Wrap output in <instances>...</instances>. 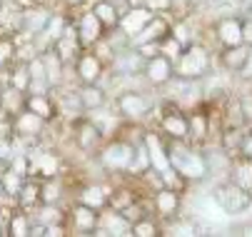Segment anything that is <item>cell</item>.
<instances>
[{
	"label": "cell",
	"instance_id": "cell-1",
	"mask_svg": "<svg viewBox=\"0 0 252 237\" xmlns=\"http://www.w3.org/2000/svg\"><path fill=\"white\" fill-rule=\"evenodd\" d=\"M167 157H170V167H175V173H180L183 178H195V180H200V178L205 175V162H202V157L195 155V152L188 150V148L175 145Z\"/></svg>",
	"mask_w": 252,
	"mask_h": 237
},
{
	"label": "cell",
	"instance_id": "cell-2",
	"mask_svg": "<svg viewBox=\"0 0 252 237\" xmlns=\"http://www.w3.org/2000/svg\"><path fill=\"white\" fill-rule=\"evenodd\" d=\"M212 197H215V202L230 215V212H242V210H247V205H250V195H247V190L245 187H240V185H222V187H218L212 192Z\"/></svg>",
	"mask_w": 252,
	"mask_h": 237
},
{
	"label": "cell",
	"instance_id": "cell-3",
	"mask_svg": "<svg viewBox=\"0 0 252 237\" xmlns=\"http://www.w3.org/2000/svg\"><path fill=\"white\" fill-rule=\"evenodd\" d=\"M205 67H207V55L202 48H190L183 58L177 60V75H183V78H197L205 73Z\"/></svg>",
	"mask_w": 252,
	"mask_h": 237
},
{
	"label": "cell",
	"instance_id": "cell-4",
	"mask_svg": "<svg viewBox=\"0 0 252 237\" xmlns=\"http://www.w3.org/2000/svg\"><path fill=\"white\" fill-rule=\"evenodd\" d=\"M150 18H153V10L150 8H132L127 15H123L118 20V25H120V30L125 32V35L132 38V35H137V32L150 23Z\"/></svg>",
	"mask_w": 252,
	"mask_h": 237
},
{
	"label": "cell",
	"instance_id": "cell-5",
	"mask_svg": "<svg viewBox=\"0 0 252 237\" xmlns=\"http://www.w3.org/2000/svg\"><path fill=\"white\" fill-rule=\"evenodd\" d=\"M102 28L105 25L100 23V18L95 13H85L80 18V25H78V40H80V45H95L100 40V35H102Z\"/></svg>",
	"mask_w": 252,
	"mask_h": 237
},
{
	"label": "cell",
	"instance_id": "cell-6",
	"mask_svg": "<svg viewBox=\"0 0 252 237\" xmlns=\"http://www.w3.org/2000/svg\"><path fill=\"white\" fill-rule=\"evenodd\" d=\"M132 148L130 145H125V143H113L110 148H107L105 152H102V162L107 165V167H115V170H125V167H130V162H132Z\"/></svg>",
	"mask_w": 252,
	"mask_h": 237
},
{
	"label": "cell",
	"instance_id": "cell-7",
	"mask_svg": "<svg viewBox=\"0 0 252 237\" xmlns=\"http://www.w3.org/2000/svg\"><path fill=\"white\" fill-rule=\"evenodd\" d=\"M58 157L50 152H32L30 162H28V173L30 175H45V178H55L58 173Z\"/></svg>",
	"mask_w": 252,
	"mask_h": 237
},
{
	"label": "cell",
	"instance_id": "cell-8",
	"mask_svg": "<svg viewBox=\"0 0 252 237\" xmlns=\"http://www.w3.org/2000/svg\"><path fill=\"white\" fill-rule=\"evenodd\" d=\"M145 150H148V157H150V167H155V173H165L170 167V157L162 150V143H160L158 135H148L145 138Z\"/></svg>",
	"mask_w": 252,
	"mask_h": 237
},
{
	"label": "cell",
	"instance_id": "cell-9",
	"mask_svg": "<svg viewBox=\"0 0 252 237\" xmlns=\"http://www.w3.org/2000/svg\"><path fill=\"white\" fill-rule=\"evenodd\" d=\"M165 32H167L165 20H160V18H150V23L142 28L137 35H132V45H145V43L160 40V38H165Z\"/></svg>",
	"mask_w": 252,
	"mask_h": 237
},
{
	"label": "cell",
	"instance_id": "cell-10",
	"mask_svg": "<svg viewBox=\"0 0 252 237\" xmlns=\"http://www.w3.org/2000/svg\"><path fill=\"white\" fill-rule=\"evenodd\" d=\"M145 73H148V78H150L155 85H162V83H167L170 75H172V65H170V60H167L165 55H155L153 60H148Z\"/></svg>",
	"mask_w": 252,
	"mask_h": 237
},
{
	"label": "cell",
	"instance_id": "cell-11",
	"mask_svg": "<svg viewBox=\"0 0 252 237\" xmlns=\"http://www.w3.org/2000/svg\"><path fill=\"white\" fill-rule=\"evenodd\" d=\"M97 227H102L100 230L102 235H123V232H127L130 222L125 220V215L120 210H115V212L110 210V212L102 215V220H97Z\"/></svg>",
	"mask_w": 252,
	"mask_h": 237
},
{
	"label": "cell",
	"instance_id": "cell-12",
	"mask_svg": "<svg viewBox=\"0 0 252 237\" xmlns=\"http://www.w3.org/2000/svg\"><path fill=\"white\" fill-rule=\"evenodd\" d=\"M13 130H15L18 135H38V132L43 130V118L25 108V110L18 115V120L13 122Z\"/></svg>",
	"mask_w": 252,
	"mask_h": 237
},
{
	"label": "cell",
	"instance_id": "cell-13",
	"mask_svg": "<svg viewBox=\"0 0 252 237\" xmlns=\"http://www.w3.org/2000/svg\"><path fill=\"white\" fill-rule=\"evenodd\" d=\"M120 110L130 118H142L148 110H150V103L142 95H135V92H125L120 97Z\"/></svg>",
	"mask_w": 252,
	"mask_h": 237
},
{
	"label": "cell",
	"instance_id": "cell-14",
	"mask_svg": "<svg viewBox=\"0 0 252 237\" xmlns=\"http://www.w3.org/2000/svg\"><path fill=\"white\" fill-rule=\"evenodd\" d=\"M28 75H30V90L32 92H45L50 88L48 75H45V65H43L40 58H32L28 62Z\"/></svg>",
	"mask_w": 252,
	"mask_h": 237
},
{
	"label": "cell",
	"instance_id": "cell-15",
	"mask_svg": "<svg viewBox=\"0 0 252 237\" xmlns=\"http://www.w3.org/2000/svg\"><path fill=\"white\" fill-rule=\"evenodd\" d=\"M102 73V62L97 55H83L80 62H78V75L85 80V83H95Z\"/></svg>",
	"mask_w": 252,
	"mask_h": 237
},
{
	"label": "cell",
	"instance_id": "cell-16",
	"mask_svg": "<svg viewBox=\"0 0 252 237\" xmlns=\"http://www.w3.org/2000/svg\"><path fill=\"white\" fill-rule=\"evenodd\" d=\"M73 220H75V227H78L80 232H93V230L97 227V212H95L93 207L83 205V202L73 210Z\"/></svg>",
	"mask_w": 252,
	"mask_h": 237
},
{
	"label": "cell",
	"instance_id": "cell-17",
	"mask_svg": "<svg viewBox=\"0 0 252 237\" xmlns=\"http://www.w3.org/2000/svg\"><path fill=\"white\" fill-rule=\"evenodd\" d=\"M197 212H200V217L207 220V222H222V220L227 217V212L218 205V202H215V197L200 200V202H197Z\"/></svg>",
	"mask_w": 252,
	"mask_h": 237
},
{
	"label": "cell",
	"instance_id": "cell-18",
	"mask_svg": "<svg viewBox=\"0 0 252 237\" xmlns=\"http://www.w3.org/2000/svg\"><path fill=\"white\" fill-rule=\"evenodd\" d=\"M220 38H222V43L227 45V48H232V45H240L242 43V23L240 20H222L220 23Z\"/></svg>",
	"mask_w": 252,
	"mask_h": 237
},
{
	"label": "cell",
	"instance_id": "cell-19",
	"mask_svg": "<svg viewBox=\"0 0 252 237\" xmlns=\"http://www.w3.org/2000/svg\"><path fill=\"white\" fill-rule=\"evenodd\" d=\"M78 95H80L83 108H90V110H97V108H102V103H105V92H102L97 85H93V83H88Z\"/></svg>",
	"mask_w": 252,
	"mask_h": 237
},
{
	"label": "cell",
	"instance_id": "cell-20",
	"mask_svg": "<svg viewBox=\"0 0 252 237\" xmlns=\"http://www.w3.org/2000/svg\"><path fill=\"white\" fill-rule=\"evenodd\" d=\"M25 108L32 110L35 115H40L43 120H48L53 115V105H50V100L45 97V92H32L28 100H25Z\"/></svg>",
	"mask_w": 252,
	"mask_h": 237
},
{
	"label": "cell",
	"instance_id": "cell-21",
	"mask_svg": "<svg viewBox=\"0 0 252 237\" xmlns=\"http://www.w3.org/2000/svg\"><path fill=\"white\" fill-rule=\"evenodd\" d=\"M40 60H43V65H45V75H48V83H50V85L60 83V62H63V58H60L55 50H50V53H45Z\"/></svg>",
	"mask_w": 252,
	"mask_h": 237
},
{
	"label": "cell",
	"instance_id": "cell-22",
	"mask_svg": "<svg viewBox=\"0 0 252 237\" xmlns=\"http://www.w3.org/2000/svg\"><path fill=\"white\" fill-rule=\"evenodd\" d=\"M162 127L172 135V138H183V135L188 132V122H185V118L180 113H167L162 118Z\"/></svg>",
	"mask_w": 252,
	"mask_h": 237
},
{
	"label": "cell",
	"instance_id": "cell-23",
	"mask_svg": "<svg viewBox=\"0 0 252 237\" xmlns=\"http://www.w3.org/2000/svg\"><path fill=\"white\" fill-rule=\"evenodd\" d=\"M97 140H100V130L95 127V122H83L80 130H78V143L85 150H90V148L97 145Z\"/></svg>",
	"mask_w": 252,
	"mask_h": 237
},
{
	"label": "cell",
	"instance_id": "cell-24",
	"mask_svg": "<svg viewBox=\"0 0 252 237\" xmlns=\"http://www.w3.org/2000/svg\"><path fill=\"white\" fill-rule=\"evenodd\" d=\"M80 202H83V205H88V207H93V210H100V207L105 205V192H102V187H97V185L85 187L83 195H80Z\"/></svg>",
	"mask_w": 252,
	"mask_h": 237
},
{
	"label": "cell",
	"instance_id": "cell-25",
	"mask_svg": "<svg viewBox=\"0 0 252 237\" xmlns=\"http://www.w3.org/2000/svg\"><path fill=\"white\" fill-rule=\"evenodd\" d=\"M23 105H25L23 90H18V88L10 85V88L3 92V103H0V108H5L8 113H15V110H23Z\"/></svg>",
	"mask_w": 252,
	"mask_h": 237
},
{
	"label": "cell",
	"instance_id": "cell-26",
	"mask_svg": "<svg viewBox=\"0 0 252 237\" xmlns=\"http://www.w3.org/2000/svg\"><path fill=\"white\" fill-rule=\"evenodd\" d=\"M23 20H25V28H28L30 32H43L45 25H48V20H50V15H48L45 10H30Z\"/></svg>",
	"mask_w": 252,
	"mask_h": 237
},
{
	"label": "cell",
	"instance_id": "cell-27",
	"mask_svg": "<svg viewBox=\"0 0 252 237\" xmlns=\"http://www.w3.org/2000/svg\"><path fill=\"white\" fill-rule=\"evenodd\" d=\"M177 205H180V200H177V195L172 190H160L158 192V210L162 215H172L177 210Z\"/></svg>",
	"mask_w": 252,
	"mask_h": 237
},
{
	"label": "cell",
	"instance_id": "cell-28",
	"mask_svg": "<svg viewBox=\"0 0 252 237\" xmlns=\"http://www.w3.org/2000/svg\"><path fill=\"white\" fill-rule=\"evenodd\" d=\"M23 178L25 175H20V173H15V170H5V175L0 178V182H3V192L5 195H18L20 192V187H23Z\"/></svg>",
	"mask_w": 252,
	"mask_h": 237
},
{
	"label": "cell",
	"instance_id": "cell-29",
	"mask_svg": "<svg viewBox=\"0 0 252 237\" xmlns=\"http://www.w3.org/2000/svg\"><path fill=\"white\" fill-rule=\"evenodd\" d=\"M5 225H8V232H10L13 237H25V235H30L28 217H25L23 212H13V215H10V220H8Z\"/></svg>",
	"mask_w": 252,
	"mask_h": 237
},
{
	"label": "cell",
	"instance_id": "cell-30",
	"mask_svg": "<svg viewBox=\"0 0 252 237\" xmlns=\"http://www.w3.org/2000/svg\"><path fill=\"white\" fill-rule=\"evenodd\" d=\"M93 13L100 18L102 25H118V20H120V15H118V10H115L113 3H97Z\"/></svg>",
	"mask_w": 252,
	"mask_h": 237
},
{
	"label": "cell",
	"instance_id": "cell-31",
	"mask_svg": "<svg viewBox=\"0 0 252 237\" xmlns=\"http://www.w3.org/2000/svg\"><path fill=\"white\" fill-rule=\"evenodd\" d=\"M18 197H20V205H23V207L35 205V200H40V185H38V182H23Z\"/></svg>",
	"mask_w": 252,
	"mask_h": 237
},
{
	"label": "cell",
	"instance_id": "cell-32",
	"mask_svg": "<svg viewBox=\"0 0 252 237\" xmlns=\"http://www.w3.org/2000/svg\"><path fill=\"white\" fill-rule=\"evenodd\" d=\"M232 180H235V185L252 190V162H240L232 173Z\"/></svg>",
	"mask_w": 252,
	"mask_h": 237
},
{
	"label": "cell",
	"instance_id": "cell-33",
	"mask_svg": "<svg viewBox=\"0 0 252 237\" xmlns=\"http://www.w3.org/2000/svg\"><path fill=\"white\" fill-rule=\"evenodd\" d=\"M55 222H63V215L60 210H55L53 202H43V207L38 210V225H55Z\"/></svg>",
	"mask_w": 252,
	"mask_h": 237
},
{
	"label": "cell",
	"instance_id": "cell-34",
	"mask_svg": "<svg viewBox=\"0 0 252 237\" xmlns=\"http://www.w3.org/2000/svg\"><path fill=\"white\" fill-rule=\"evenodd\" d=\"M247 48L240 43V45H232L230 48V53L225 55V62H227V67H242L245 65V60H247Z\"/></svg>",
	"mask_w": 252,
	"mask_h": 237
},
{
	"label": "cell",
	"instance_id": "cell-35",
	"mask_svg": "<svg viewBox=\"0 0 252 237\" xmlns=\"http://www.w3.org/2000/svg\"><path fill=\"white\" fill-rule=\"evenodd\" d=\"M10 83H13V88H18V90H28L30 88V75H28V65H18L15 70H13V78H10Z\"/></svg>",
	"mask_w": 252,
	"mask_h": 237
},
{
	"label": "cell",
	"instance_id": "cell-36",
	"mask_svg": "<svg viewBox=\"0 0 252 237\" xmlns=\"http://www.w3.org/2000/svg\"><path fill=\"white\" fill-rule=\"evenodd\" d=\"M65 28H67V25H65V20H63L60 15H55V18L50 15V20H48V25H45L48 38H50V40H58V38L63 35V32H65Z\"/></svg>",
	"mask_w": 252,
	"mask_h": 237
},
{
	"label": "cell",
	"instance_id": "cell-37",
	"mask_svg": "<svg viewBox=\"0 0 252 237\" xmlns=\"http://www.w3.org/2000/svg\"><path fill=\"white\" fill-rule=\"evenodd\" d=\"M60 197V185L58 182H45V185H40V200L43 202H53V205H55V200Z\"/></svg>",
	"mask_w": 252,
	"mask_h": 237
},
{
	"label": "cell",
	"instance_id": "cell-38",
	"mask_svg": "<svg viewBox=\"0 0 252 237\" xmlns=\"http://www.w3.org/2000/svg\"><path fill=\"white\" fill-rule=\"evenodd\" d=\"M118 62H120V65H118L120 70H137V67H140L137 62H142V60H140V55L127 53V55H120V58H118Z\"/></svg>",
	"mask_w": 252,
	"mask_h": 237
},
{
	"label": "cell",
	"instance_id": "cell-39",
	"mask_svg": "<svg viewBox=\"0 0 252 237\" xmlns=\"http://www.w3.org/2000/svg\"><path fill=\"white\" fill-rule=\"evenodd\" d=\"M155 232L158 230L153 222H135V227H132V235H137V237H153Z\"/></svg>",
	"mask_w": 252,
	"mask_h": 237
},
{
	"label": "cell",
	"instance_id": "cell-40",
	"mask_svg": "<svg viewBox=\"0 0 252 237\" xmlns=\"http://www.w3.org/2000/svg\"><path fill=\"white\" fill-rule=\"evenodd\" d=\"M13 53H15V45H13L10 40H3V43H0V67H3L5 62H10Z\"/></svg>",
	"mask_w": 252,
	"mask_h": 237
},
{
	"label": "cell",
	"instance_id": "cell-41",
	"mask_svg": "<svg viewBox=\"0 0 252 237\" xmlns=\"http://www.w3.org/2000/svg\"><path fill=\"white\" fill-rule=\"evenodd\" d=\"M113 207L120 210V212H125V210L130 207V195H127V192H118V195H113Z\"/></svg>",
	"mask_w": 252,
	"mask_h": 237
},
{
	"label": "cell",
	"instance_id": "cell-42",
	"mask_svg": "<svg viewBox=\"0 0 252 237\" xmlns=\"http://www.w3.org/2000/svg\"><path fill=\"white\" fill-rule=\"evenodd\" d=\"M145 5L150 10H165V8H170V0H145Z\"/></svg>",
	"mask_w": 252,
	"mask_h": 237
},
{
	"label": "cell",
	"instance_id": "cell-43",
	"mask_svg": "<svg viewBox=\"0 0 252 237\" xmlns=\"http://www.w3.org/2000/svg\"><path fill=\"white\" fill-rule=\"evenodd\" d=\"M240 70H242V75H245V78H252V50L247 53V60H245V65L240 67Z\"/></svg>",
	"mask_w": 252,
	"mask_h": 237
},
{
	"label": "cell",
	"instance_id": "cell-44",
	"mask_svg": "<svg viewBox=\"0 0 252 237\" xmlns=\"http://www.w3.org/2000/svg\"><path fill=\"white\" fill-rule=\"evenodd\" d=\"M170 235H195V230L192 227H183V225H177V227H172V230H167Z\"/></svg>",
	"mask_w": 252,
	"mask_h": 237
},
{
	"label": "cell",
	"instance_id": "cell-45",
	"mask_svg": "<svg viewBox=\"0 0 252 237\" xmlns=\"http://www.w3.org/2000/svg\"><path fill=\"white\" fill-rule=\"evenodd\" d=\"M242 150H245V155H247V157H252V135H250V138H245Z\"/></svg>",
	"mask_w": 252,
	"mask_h": 237
},
{
	"label": "cell",
	"instance_id": "cell-46",
	"mask_svg": "<svg viewBox=\"0 0 252 237\" xmlns=\"http://www.w3.org/2000/svg\"><path fill=\"white\" fill-rule=\"evenodd\" d=\"M192 127H195V132H197V135H202V130H205L202 118H195V120H192Z\"/></svg>",
	"mask_w": 252,
	"mask_h": 237
},
{
	"label": "cell",
	"instance_id": "cell-47",
	"mask_svg": "<svg viewBox=\"0 0 252 237\" xmlns=\"http://www.w3.org/2000/svg\"><path fill=\"white\" fill-rule=\"evenodd\" d=\"M252 40V25H247V28H242V40Z\"/></svg>",
	"mask_w": 252,
	"mask_h": 237
},
{
	"label": "cell",
	"instance_id": "cell-48",
	"mask_svg": "<svg viewBox=\"0 0 252 237\" xmlns=\"http://www.w3.org/2000/svg\"><path fill=\"white\" fill-rule=\"evenodd\" d=\"M3 227H5V222H3V212H0V235H3Z\"/></svg>",
	"mask_w": 252,
	"mask_h": 237
},
{
	"label": "cell",
	"instance_id": "cell-49",
	"mask_svg": "<svg viewBox=\"0 0 252 237\" xmlns=\"http://www.w3.org/2000/svg\"><path fill=\"white\" fill-rule=\"evenodd\" d=\"M0 103H3V90H0Z\"/></svg>",
	"mask_w": 252,
	"mask_h": 237
},
{
	"label": "cell",
	"instance_id": "cell-50",
	"mask_svg": "<svg viewBox=\"0 0 252 237\" xmlns=\"http://www.w3.org/2000/svg\"><path fill=\"white\" fill-rule=\"evenodd\" d=\"M70 3H83V0H70Z\"/></svg>",
	"mask_w": 252,
	"mask_h": 237
},
{
	"label": "cell",
	"instance_id": "cell-51",
	"mask_svg": "<svg viewBox=\"0 0 252 237\" xmlns=\"http://www.w3.org/2000/svg\"><path fill=\"white\" fill-rule=\"evenodd\" d=\"M0 195H3V182H0Z\"/></svg>",
	"mask_w": 252,
	"mask_h": 237
},
{
	"label": "cell",
	"instance_id": "cell-52",
	"mask_svg": "<svg viewBox=\"0 0 252 237\" xmlns=\"http://www.w3.org/2000/svg\"><path fill=\"white\" fill-rule=\"evenodd\" d=\"M247 235H252V230H247Z\"/></svg>",
	"mask_w": 252,
	"mask_h": 237
}]
</instances>
